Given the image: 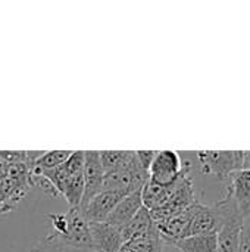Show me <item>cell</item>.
<instances>
[{"label":"cell","mask_w":250,"mask_h":252,"mask_svg":"<svg viewBox=\"0 0 250 252\" xmlns=\"http://www.w3.org/2000/svg\"><path fill=\"white\" fill-rule=\"evenodd\" d=\"M215 208L221 219V226L217 232V238H218L217 252H237L239 238L245 219L239 211L236 201L227 190H224L221 199L215 204Z\"/></svg>","instance_id":"obj_1"},{"label":"cell","mask_w":250,"mask_h":252,"mask_svg":"<svg viewBox=\"0 0 250 252\" xmlns=\"http://www.w3.org/2000/svg\"><path fill=\"white\" fill-rule=\"evenodd\" d=\"M192 164L183 161L175 151H158L156 157L149 168V182L162 188H169L175 185L184 174H189Z\"/></svg>","instance_id":"obj_2"},{"label":"cell","mask_w":250,"mask_h":252,"mask_svg":"<svg viewBox=\"0 0 250 252\" xmlns=\"http://www.w3.org/2000/svg\"><path fill=\"white\" fill-rule=\"evenodd\" d=\"M196 157L205 176H215L224 183L243 165V151H199Z\"/></svg>","instance_id":"obj_3"},{"label":"cell","mask_w":250,"mask_h":252,"mask_svg":"<svg viewBox=\"0 0 250 252\" xmlns=\"http://www.w3.org/2000/svg\"><path fill=\"white\" fill-rule=\"evenodd\" d=\"M192 214H193V205L184 211L175 213V214L155 223L164 245H174L175 247L177 242L190 236Z\"/></svg>","instance_id":"obj_4"},{"label":"cell","mask_w":250,"mask_h":252,"mask_svg":"<svg viewBox=\"0 0 250 252\" xmlns=\"http://www.w3.org/2000/svg\"><path fill=\"white\" fill-rule=\"evenodd\" d=\"M65 165L69 171V180L62 196L66 199L69 208H80L84 195V151H74L65 161Z\"/></svg>","instance_id":"obj_5"},{"label":"cell","mask_w":250,"mask_h":252,"mask_svg":"<svg viewBox=\"0 0 250 252\" xmlns=\"http://www.w3.org/2000/svg\"><path fill=\"white\" fill-rule=\"evenodd\" d=\"M127 195L130 193H125L121 190L103 189L97 195H94L85 205L80 207V210L88 223H103L106 221L112 210L118 205V202Z\"/></svg>","instance_id":"obj_6"},{"label":"cell","mask_w":250,"mask_h":252,"mask_svg":"<svg viewBox=\"0 0 250 252\" xmlns=\"http://www.w3.org/2000/svg\"><path fill=\"white\" fill-rule=\"evenodd\" d=\"M66 230L62 238H52L66 245L91 250L90 224L80 208H69L66 213ZM49 236V235H47Z\"/></svg>","instance_id":"obj_7"},{"label":"cell","mask_w":250,"mask_h":252,"mask_svg":"<svg viewBox=\"0 0 250 252\" xmlns=\"http://www.w3.org/2000/svg\"><path fill=\"white\" fill-rule=\"evenodd\" d=\"M84 195L81 205H85L94 195H97L100 190H103V179L105 171L100 161L99 151H84Z\"/></svg>","instance_id":"obj_8"},{"label":"cell","mask_w":250,"mask_h":252,"mask_svg":"<svg viewBox=\"0 0 250 252\" xmlns=\"http://www.w3.org/2000/svg\"><path fill=\"white\" fill-rule=\"evenodd\" d=\"M91 250L94 252H116L124 244L121 229L103 223H88Z\"/></svg>","instance_id":"obj_9"},{"label":"cell","mask_w":250,"mask_h":252,"mask_svg":"<svg viewBox=\"0 0 250 252\" xmlns=\"http://www.w3.org/2000/svg\"><path fill=\"white\" fill-rule=\"evenodd\" d=\"M220 226H221V219H220V214H218L215 205H205L200 201L193 205L190 236L192 235L217 233Z\"/></svg>","instance_id":"obj_10"},{"label":"cell","mask_w":250,"mask_h":252,"mask_svg":"<svg viewBox=\"0 0 250 252\" xmlns=\"http://www.w3.org/2000/svg\"><path fill=\"white\" fill-rule=\"evenodd\" d=\"M224 190L233 196L239 211L243 219H246L250 214V170H239L233 173L225 182Z\"/></svg>","instance_id":"obj_11"},{"label":"cell","mask_w":250,"mask_h":252,"mask_svg":"<svg viewBox=\"0 0 250 252\" xmlns=\"http://www.w3.org/2000/svg\"><path fill=\"white\" fill-rule=\"evenodd\" d=\"M143 207L141 201V190H136L127 196H124L118 205L112 210V213L108 216L106 223L111 226H115L118 229L124 227L134 216L136 213Z\"/></svg>","instance_id":"obj_12"},{"label":"cell","mask_w":250,"mask_h":252,"mask_svg":"<svg viewBox=\"0 0 250 252\" xmlns=\"http://www.w3.org/2000/svg\"><path fill=\"white\" fill-rule=\"evenodd\" d=\"M164 247L165 245L155 226L147 233H143V235H139L125 241L116 252H162Z\"/></svg>","instance_id":"obj_13"},{"label":"cell","mask_w":250,"mask_h":252,"mask_svg":"<svg viewBox=\"0 0 250 252\" xmlns=\"http://www.w3.org/2000/svg\"><path fill=\"white\" fill-rule=\"evenodd\" d=\"M155 227V221L152 219V214L147 208L141 207L136 216L124 226L121 227V235H122V239L124 242L134 238V236H139V235H143V233H147L149 230H152Z\"/></svg>","instance_id":"obj_14"},{"label":"cell","mask_w":250,"mask_h":252,"mask_svg":"<svg viewBox=\"0 0 250 252\" xmlns=\"http://www.w3.org/2000/svg\"><path fill=\"white\" fill-rule=\"evenodd\" d=\"M175 247L181 252H217L218 238L217 233L192 235L177 242Z\"/></svg>","instance_id":"obj_15"},{"label":"cell","mask_w":250,"mask_h":252,"mask_svg":"<svg viewBox=\"0 0 250 252\" xmlns=\"http://www.w3.org/2000/svg\"><path fill=\"white\" fill-rule=\"evenodd\" d=\"M74 151H50V152H41V155L34 161L31 167V174L35 176L41 171L53 170L59 165H62L72 154Z\"/></svg>","instance_id":"obj_16"},{"label":"cell","mask_w":250,"mask_h":252,"mask_svg":"<svg viewBox=\"0 0 250 252\" xmlns=\"http://www.w3.org/2000/svg\"><path fill=\"white\" fill-rule=\"evenodd\" d=\"M31 250L37 252H94L90 248H78V247L62 244L59 241L52 239L50 236H44L43 239L37 241Z\"/></svg>","instance_id":"obj_17"},{"label":"cell","mask_w":250,"mask_h":252,"mask_svg":"<svg viewBox=\"0 0 250 252\" xmlns=\"http://www.w3.org/2000/svg\"><path fill=\"white\" fill-rule=\"evenodd\" d=\"M156 152L158 151H136V158L140 164V167L143 170H146L149 173V168L156 157Z\"/></svg>","instance_id":"obj_18"},{"label":"cell","mask_w":250,"mask_h":252,"mask_svg":"<svg viewBox=\"0 0 250 252\" xmlns=\"http://www.w3.org/2000/svg\"><path fill=\"white\" fill-rule=\"evenodd\" d=\"M237 252H250V227L243 223L240 238H239V251Z\"/></svg>","instance_id":"obj_19"},{"label":"cell","mask_w":250,"mask_h":252,"mask_svg":"<svg viewBox=\"0 0 250 252\" xmlns=\"http://www.w3.org/2000/svg\"><path fill=\"white\" fill-rule=\"evenodd\" d=\"M242 170H250V151H243V165Z\"/></svg>","instance_id":"obj_20"},{"label":"cell","mask_w":250,"mask_h":252,"mask_svg":"<svg viewBox=\"0 0 250 252\" xmlns=\"http://www.w3.org/2000/svg\"><path fill=\"white\" fill-rule=\"evenodd\" d=\"M245 223H246V224H248V226L250 227V214L248 216V217H246V219H245Z\"/></svg>","instance_id":"obj_21"},{"label":"cell","mask_w":250,"mask_h":252,"mask_svg":"<svg viewBox=\"0 0 250 252\" xmlns=\"http://www.w3.org/2000/svg\"><path fill=\"white\" fill-rule=\"evenodd\" d=\"M31 252H37V251H34V250H31Z\"/></svg>","instance_id":"obj_22"}]
</instances>
